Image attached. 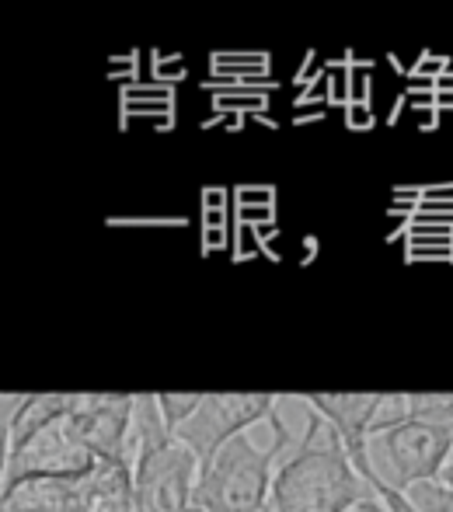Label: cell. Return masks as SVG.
I'll use <instances>...</instances> for the list:
<instances>
[{
  "instance_id": "obj_1",
  "label": "cell",
  "mask_w": 453,
  "mask_h": 512,
  "mask_svg": "<svg viewBox=\"0 0 453 512\" xmlns=\"http://www.w3.org/2000/svg\"><path fill=\"white\" fill-rule=\"evenodd\" d=\"M363 502H380L345 453L342 436L318 411L307 415V429L297 439L272 481L276 512H352Z\"/></svg>"
},
{
  "instance_id": "obj_2",
  "label": "cell",
  "mask_w": 453,
  "mask_h": 512,
  "mask_svg": "<svg viewBox=\"0 0 453 512\" xmlns=\"http://www.w3.org/2000/svg\"><path fill=\"white\" fill-rule=\"evenodd\" d=\"M272 422V446L262 450L248 439V432L230 439L224 450L199 467L196 506L206 512H258L272 502V481L276 464L283 453L297 446V436H290L286 422L279 415Z\"/></svg>"
},
{
  "instance_id": "obj_3",
  "label": "cell",
  "mask_w": 453,
  "mask_h": 512,
  "mask_svg": "<svg viewBox=\"0 0 453 512\" xmlns=\"http://www.w3.org/2000/svg\"><path fill=\"white\" fill-rule=\"evenodd\" d=\"M370 464L384 488L405 492L422 481H440L453 453V425H433L408 418L387 432H377L366 443Z\"/></svg>"
},
{
  "instance_id": "obj_4",
  "label": "cell",
  "mask_w": 453,
  "mask_h": 512,
  "mask_svg": "<svg viewBox=\"0 0 453 512\" xmlns=\"http://www.w3.org/2000/svg\"><path fill=\"white\" fill-rule=\"evenodd\" d=\"M276 401V394H203V405L175 432V439L189 446L203 467L230 439L244 436L248 425L276 415Z\"/></svg>"
},
{
  "instance_id": "obj_5",
  "label": "cell",
  "mask_w": 453,
  "mask_h": 512,
  "mask_svg": "<svg viewBox=\"0 0 453 512\" xmlns=\"http://www.w3.org/2000/svg\"><path fill=\"white\" fill-rule=\"evenodd\" d=\"M95 464H98V457L77 439V432L70 429V415H67V418H60V422L46 425L42 432H35V436L25 439L21 446L4 453V492L32 478L77 481L95 471Z\"/></svg>"
},
{
  "instance_id": "obj_6",
  "label": "cell",
  "mask_w": 453,
  "mask_h": 512,
  "mask_svg": "<svg viewBox=\"0 0 453 512\" xmlns=\"http://www.w3.org/2000/svg\"><path fill=\"white\" fill-rule=\"evenodd\" d=\"M136 481V512H185L196 506L199 460L185 443L157 446L154 453L133 464Z\"/></svg>"
},
{
  "instance_id": "obj_7",
  "label": "cell",
  "mask_w": 453,
  "mask_h": 512,
  "mask_svg": "<svg viewBox=\"0 0 453 512\" xmlns=\"http://www.w3.org/2000/svg\"><path fill=\"white\" fill-rule=\"evenodd\" d=\"M133 405L136 398H126V394H84L81 408L70 415V429L77 432V439L98 460L129 464L126 443L129 422H133Z\"/></svg>"
},
{
  "instance_id": "obj_8",
  "label": "cell",
  "mask_w": 453,
  "mask_h": 512,
  "mask_svg": "<svg viewBox=\"0 0 453 512\" xmlns=\"http://www.w3.org/2000/svg\"><path fill=\"white\" fill-rule=\"evenodd\" d=\"M84 394H21L14 401V394L4 398V453L21 446L25 439H32L35 432H42L46 425L60 422V418L74 415L81 408Z\"/></svg>"
},
{
  "instance_id": "obj_9",
  "label": "cell",
  "mask_w": 453,
  "mask_h": 512,
  "mask_svg": "<svg viewBox=\"0 0 453 512\" xmlns=\"http://www.w3.org/2000/svg\"><path fill=\"white\" fill-rule=\"evenodd\" d=\"M77 512H136L133 467L98 460L95 471L77 478Z\"/></svg>"
},
{
  "instance_id": "obj_10",
  "label": "cell",
  "mask_w": 453,
  "mask_h": 512,
  "mask_svg": "<svg viewBox=\"0 0 453 512\" xmlns=\"http://www.w3.org/2000/svg\"><path fill=\"white\" fill-rule=\"evenodd\" d=\"M0 512H77V481L32 478L7 488Z\"/></svg>"
},
{
  "instance_id": "obj_11",
  "label": "cell",
  "mask_w": 453,
  "mask_h": 512,
  "mask_svg": "<svg viewBox=\"0 0 453 512\" xmlns=\"http://www.w3.org/2000/svg\"><path fill=\"white\" fill-rule=\"evenodd\" d=\"M269 108L265 91H220L213 95V115H258Z\"/></svg>"
},
{
  "instance_id": "obj_12",
  "label": "cell",
  "mask_w": 453,
  "mask_h": 512,
  "mask_svg": "<svg viewBox=\"0 0 453 512\" xmlns=\"http://www.w3.org/2000/svg\"><path fill=\"white\" fill-rule=\"evenodd\" d=\"M412 418L433 425H453V394H408Z\"/></svg>"
},
{
  "instance_id": "obj_13",
  "label": "cell",
  "mask_w": 453,
  "mask_h": 512,
  "mask_svg": "<svg viewBox=\"0 0 453 512\" xmlns=\"http://www.w3.org/2000/svg\"><path fill=\"white\" fill-rule=\"evenodd\" d=\"M157 405H161V415L168 422L171 432H178L185 422L203 405V394H157Z\"/></svg>"
},
{
  "instance_id": "obj_14",
  "label": "cell",
  "mask_w": 453,
  "mask_h": 512,
  "mask_svg": "<svg viewBox=\"0 0 453 512\" xmlns=\"http://www.w3.org/2000/svg\"><path fill=\"white\" fill-rule=\"evenodd\" d=\"M408 499L422 512H453V488L440 481H422V485L408 488Z\"/></svg>"
},
{
  "instance_id": "obj_15",
  "label": "cell",
  "mask_w": 453,
  "mask_h": 512,
  "mask_svg": "<svg viewBox=\"0 0 453 512\" xmlns=\"http://www.w3.org/2000/svg\"><path fill=\"white\" fill-rule=\"evenodd\" d=\"M150 77L154 84H171L175 88L182 77H189L182 53H161V49H150Z\"/></svg>"
},
{
  "instance_id": "obj_16",
  "label": "cell",
  "mask_w": 453,
  "mask_h": 512,
  "mask_svg": "<svg viewBox=\"0 0 453 512\" xmlns=\"http://www.w3.org/2000/svg\"><path fill=\"white\" fill-rule=\"evenodd\" d=\"M210 67H272L269 49H217Z\"/></svg>"
},
{
  "instance_id": "obj_17",
  "label": "cell",
  "mask_w": 453,
  "mask_h": 512,
  "mask_svg": "<svg viewBox=\"0 0 453 512\" xmlns=\"http://www.w3.org/2000/svg\"><path fill=\"white\" fill-rule=\"evenodd\" d=\"M164 119V115H175V102H119V129L126 133L129 129V119Z\"/></svg>"
},
{
  "instance_id": "obj_18",
  "label": "cell",
  "mask_w": 453,
  "mask_h": 512,
  "mask_svg": "<svg viewBox=\"0 0 453 512\" xmlns=\"http://www.w3.org/2000/svg\"><path fill=\"white\" fill-rule=\"evenodd\" d=\"M119 102H175L171 84H122Z\"/></svg>"
},
{
  "instance_id": "obj_19",
  "label": "cell",
  "mask_w": 453,
  "mask_h": 512,
  "mask_svg": "<svg viewBox=\"0 0 453 512\" xmlns=\"http://www.w3.org/2000/svg\"><path fill=\"white\" fill-rule=\"evenodd\" d=\"M450 70V56H440L436 49H422L419 53V63L408 70V81H436L440 74Z\"/></svg>"
},
{
  "instance_id": "obj_20",
  "label": "cell",
  "mask_w": 453,
  "mask_h": 512,
  "mask_svg": "<svg viewBox=\"0 0 453 512\" xmlns=\"http://www.w3.org/2000/svg\"><path fill=\"white\" fill-rule=\"evenodd\" d=\"M105 77L109 81H126L129 84H140L136 77H140V49H129V53H119L109 60V67H105Z\"/></svg>"
},
{
  "instance_id": "obj_21",
  "label": "cell",
  "mask_w": 453,
  "mask_h": 512,
  "mask_svg": "<svg viewBox=\"0 0 453 512\" xmlns=\"http://www.w3.org/2000/svg\"><path fill=\"white\" fill-rule=\"evenodd\" d=\"M345 112V129H352V133H370L373 126H377V115H373V105H366V102H352V105H345L342 108Z\"/></svg>"
},
{
  "instance_id": "obj_22",
  "label": "cell",
  "mask_w": 453,
  "mask_h": 512,
  "mask_svg": "<svg viewBox=\"0 0 453 512\" xmlns=\"http://www.w3.org/2000/svg\"><path fill=\"white\" fill-rule=\"evenodd\" d=\"M328 105V70H321L318 77H314V84L304 91V95H297V102H293V108L297 112H307V108H321Z\"/></svg>"
},
{
  "instance_id": "obj_23",
  "label": "cell",
  "mask_w": 453,
  "mask_h": 512,
  "mask_svg": "<svg viewBox=\"0 0 453 512\" xmlns=\"http://www.w3.org/2000/svg\"><path fill=\"white\" fill-rule=\"evenodd\" d=\"M234 199H237V206H272L276 189H272V185H237Z\"/></svg>"
},
{
  "instance_id": "obj_24",
  "label": "cell",
  "mask_w": 453,
  "mask_h": 512,
  "mask_svg": "<svg viewBox=\"0 0 453 512\" xmlns=\"http://www.w3.org/2000/svg\"><path fill=\"white\" fill-rule=\"evenodd\" d=\"M321 70H325V67H318V49H307L304 63H300L297 74H293V88H304L307 91L314 84V77L321 74Z\"/></svg>"
},
{
  "instance_id": "obj_25",
  "label": "cell",
  "mask_w": 453,
  "mask_h": 512,
  "mask_svg": "<svg viewBox=\"0 0 453 512\" xmlns=\"http://www.w3.org/2000/svg\"><path fill=\"white\" fill-rule=\"evenodd\" d=\"M276 220L272 206H237V223H265Z\"/></svg>"
},
{
  "instance_id": "obj_26",
  "label": "cell",
  "mask_w": 453,
  "mask_h": 512,
  "mask_svg": "<svg viewBox=\"0 0 453 512\" xmlns=\"http://www.w3.org/2000/svg\"><path fill=\"white\" fill-rule=\"evenodd\" d=\"M203 206H206V213H210V209H220V213H224L227 189H217V185H213V189H203Z\"/></svg>"
},
{
  "instance_id": "obj_27",
  "label": "cell",
  "mask_w": 453,
  "mask_h": 512,
  "mask_svg": "<svg viewBox=\"0 0 453 512\" xmlns=\"http://www.w3.org/2000/svg\"><path fill=\"white\" fill-rule=\"evenodd\" d=\"M325 115H328V105L307 108V112H293V126H311V122H321Z\"/></svg>"
},
{
  "instance_id": "obj_28",
  "label": "cell",
  "mask_w": 453,
  "mask_h": 512,
  "mask_svg": "<svg viewBox=\"0 0 453 512\" xmlns=\"http://www.w3.org/2000/svg\"><path fill=\"white\" fill-rule=\"evenodd\" d=\"M405 105H408V95L401 91L398 98H394V105H391V112H387V126H398V119H401V112H405Z\"/></svg>"
},
{
  "instance_id": "obj_29",
  "label": "cell",
  "mask_w": 453,
  "mask_h": 512,
  "mask_svg": "<svg viewBox=\"0 0 453 512\" xmlns=\"http://www.w3.org/2000/svg\"><path fill=\"white\" fill-rule=\"evenodd\" d=\"M436 108L440 112H453V91H436Z\"/></svg>"
},
{
  "instance_id": "obj_30",
  "label": "cell",
  "mask_w": 453,
  "mask_h": 512,
  "mask_svg": "<svg viewBox=\"0 0 453 512\" xmlns=\"http://www.w3.org/2000/svg\"><path fill=\"white\" fill-rule=\"evenodd\" d=\"M436 91H453V67L447 70V74L436 77Z\"/></svg>"
},
{
  "instance_id": "obj_31",
  "label": "cell",
  "mask_w": 453,
  "mask_h": 512,
  "mask_svg": "<svg viewBox=\"0 0 453 512\" xmlns=\"http://www.w3.org/2000/svg\"><path fill=\"white\" fill-rule=\"evenodd\" d=\"M387 63H391V70H394L398 77H408V70H405V63L398 60V53H387Z\"/></svg>"
},
{
  "instance_id": "obj_32",
  "label": "cell",
  "mask_w": 453,
  "mask_h": 512,
  "mask_svg": "<svg viewBox=\"0 0 453 512\" xmlns=\"http://www.w3.org/2000/svg\"><path fill=\"white\" fill-rule=\"evenodd\" d=\"M154 129H157V133H171V129H175V115H164V119H157Z\"/></svg>"
},
{
  "instance_id": "obj_33",
  "label": "cell",
  "mask_w": 453,
  "mask_h": 512,
  "mask_svg": "<svg viewBox=\"0 0 453 512\" xmlns=\"http://www.w3.org/2000/svg\"><path fill=\"white\" fill-rule=\"evenodd\" d=\"M251 119L258 122V126H269V129H279V122L272 119V115H265V112H258V115H251Z\"/></svg>"
},
{
  "instance_id": "obj_34",
  "label": "cell",
  "mask_w": 453,
  "mask_h": 512,
  "mask_svg": "<svg viewBox=\"0 0 453 512\" xmlns=\"http://www.w3.org/2000/svg\"><path fill=\"white\" fill-rule=\"evenodd\" d=\"M352 512H387L384 502H363V506H356Z\"/></svg>"
},
{
  "instance_id": "obj_35",
  "label": "cell",
  "mask_w": 453,
  "mask_h": 512,
  "mask_svg": "<svg viewBox=\"0 0 453 512\" xmlns=\"http://www.w3.org/2000/svg\"><path fill=\"white\" fill-rule=\"evenodd\" d=\"M440 485H447V488H453V460L447 464V471L440 474Z\"/></svg>"
},
{
  "instance_id": "obj_36",
  "label": "cell",
  "mask_w": 453,
  "mask_h": 512,
  "mask_svg": "<svg viewBox=\"0 0 453 512\" xmlns=\"http://www.w3.org/2000/svg\"><path fill=\"white\" fill-rule=\"evenodd\" d=\"M258 512H276V509H272V502H269V506H262V509H258Z\"/></svg>"
},
{
  "instance_id": "obj_37",
  "label": "cell",
  "mask_w": 453,
  "mask_h": 512,
  "mask_svg": "<svg viewBox=\"0 0 453 512\" xmlns=\"http://www.w3.org/2000/svg\"><path fill=\"white\" fill-rule=\"evenodd\" d=\"M185 512H206V509H199V506H189V509H185Z\"/></svg>"
}]
</instances>
